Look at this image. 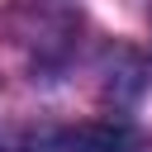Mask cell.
<instances>
[]
</instances>
